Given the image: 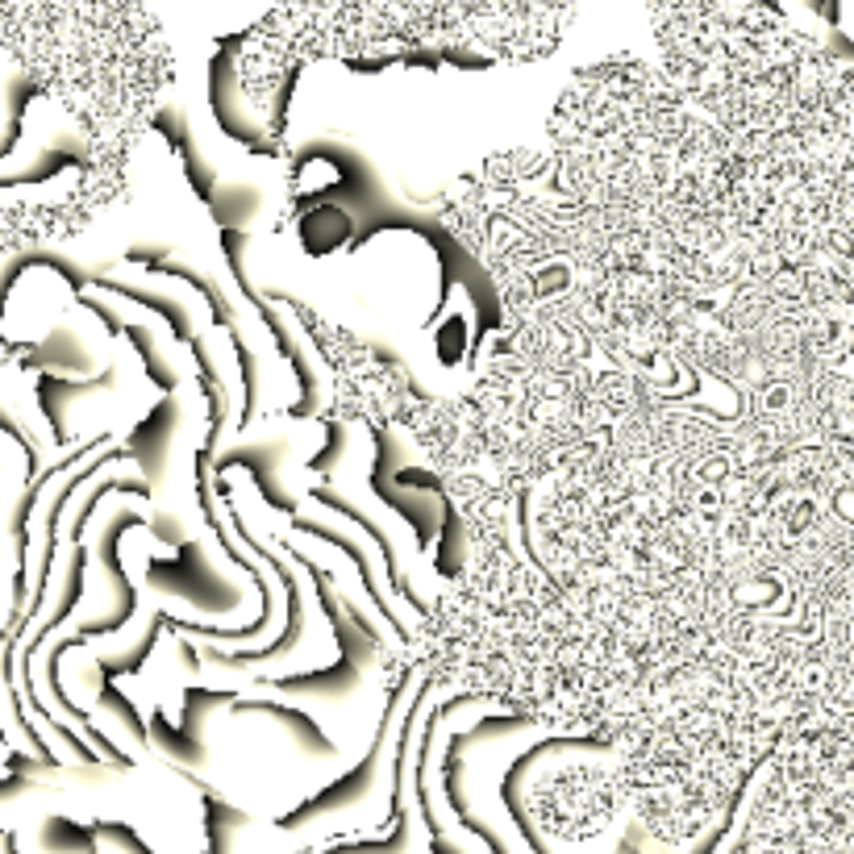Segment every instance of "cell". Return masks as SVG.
Masks as SVG:
<instances>
[{"label":"cell","instance_id":"cell-1","mask_svg":"<svg viewBox=\"0 0 854 854\" xmlns=\"http://www.w3.org/2000/svg\"><path fill=\"white\" fill-rule=\"evenodd\" d=\"M488 562L530 696L625 767L854 800V129L588 205L479 379Z\"/></svg>","mask_w":854,"mask_h":854}]
</instances>
